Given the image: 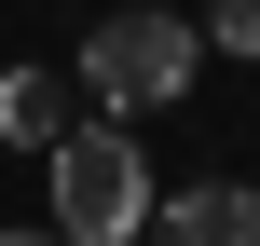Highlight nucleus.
Here are the masks:
<instances>
[{"mask_svg": "<svg viewBox=\"0 0 260 246\" xmlns=\"http://www.w3.org/2000/svg\"><path fill=\"white\" fill-rule=\"evenodd\" d=\"M41 164H55V233L69 246H137L151 205H165V192H151V151H137L123 123H69Z\"/></svg>", "mask_w": 260, "mask_h": 246, "instance_id": "f257e3e1", "label": "nucleus"}, {"mask_svg": "<svg viewBox=\"0 0 260 246\" xmlns=\"http://www.w3.org/2000/svg\"><path fill=\"white\" fill-rule=\"evenodd\" d=\"M192 55H206V27L192 14H96V41H82V96L123 123V110H178V82H192Z\"/></svg>", "mask_w": 260, "mask_h": 246, "instance_id": "f03ea898", "label": "nucleus"}, {"mask_svg": "<svg viewBox=\"0 0 260 246\" xmlns=\"http://www.w3.org/2000/svg\"><path fill=\"white\" fill-rule=\"evenodd\" d=\"M151 246H260V192L247 178H192L151 205Z\"/></svg>", "mask_w": 260, "mask_h": 246, "instance_id": "7ed1b4c3", "label": "nucleus"}, {"mask_svg": "<svg viewBox=\"0 0 260 246\" xmlns=\"http://www.w3.org/2000/svg\"><path fill=\"white\" fill-rule=\"evenodd\" d=\"M82 110H69V82L55 68H0V151H55Z\"/></svg>", "mask_w": 260, "mask_h": 246, "instance_id": "20e7f679", "label": "nucleus"}, {"mask_svg": "<svg viewBox=\"0 0 260 246\" xmlns=\"http://www.w3.org/2000/svg\"><path fill=\"white\" fill-rule=\"evenodd\" d=\"M206 41L219 55H260V0H206Z\"/></svg>", "mask_w": 260, "mask_h": 246, "instance_id": "39448f33", "label": "nucleus"}, {"mask_svg": "<svg viewBox=\"0 0 260 246\" xmlns=\"http://www.w3.org/2000/svg\"><path fill=\"white\" fill-rule=\"evenodd\" d=\"M0 246H69V233H0Z\"/></svg>", "mask_w": 260, "mask_h": 246, "instance_id": "423d86ee", "label": "nucleus"}]
</instances>
